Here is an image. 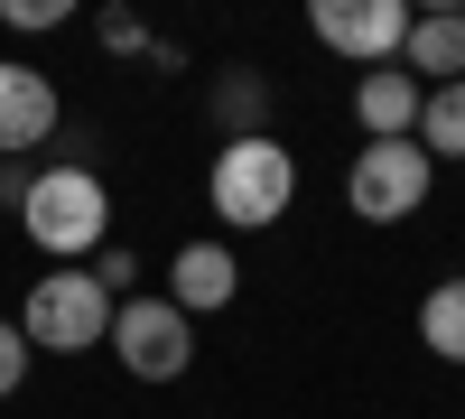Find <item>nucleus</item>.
<instances>
[{
    "mask_svg": "<svg viewBox=\"0 0 465 419\" xmlns=\"http://www.w3.org/2000/svg\"><path fill=\"white\" fill-rule=\"evenodd\" d=\"M429 186H438V159L419 140H363L354 168H344V205L363 224H401V214L429 205Z\"/></svg>",
    "mask_w": 465,
    "mask_h": 419,
    "instance_id": "obj_4",
    "label": "nucleus"
},
{
    "mask_svg": "<svg viewBox=\"0 0 465 419\" xmlns=\"http://www.w3.org/2000/svg\"><path fill=\"white\" fill-rule=\"evenodd\" d=\"M56 85H47V65H19V56H0V159H19V149H37L56 131Z\"/></svg>",
    "mask_w": 465,
    "mask_h": 419,
    "instance_id": "obj_8",
    "label": "nucleus"
},
{
    "mask_svg": "<svg viewBox=\"0 0 465 419\" xmlns=\"http://www.w3.org/2000/svg\"><path fill=\"white\" fill-rule=\"evenodd\" d=\"M112 354H122L131 383H177L196 364V317L168 308V298H122L112 308Z\"/></svg>",
    "mask_w": 465,
    "mask_h": 419,
    "instance_id": "obj_5",
    "label": "nucleus"
},
{
    "mask_svg": "<svg viewBox=\"0 0 465 419\" xmlns=\"http://www.w3.org/2000/svg\"><path fill=\"white\" fill-rule=\"evenodd\" d=\"M410 19H419V10H401V0H317V10H307L317 47L354 56L363 75H372V65H401V47H410Z\"/></svg>",
    "mask_w": 465,
    "mask_h": 419,
    "instance_id": "obj_6",
    "label": "nucleus"
},
{
    "mask_svg": "<svg viewBox=\"0 0 465 419\" xmlns=\"http://www.w3.org/2000/svg\"><path fill=\"white\" fill-rule=\"evenodd\" d=\"M289 196H298V159L270 131L214 149V224L223 234H270V224L289 214Z\"/></svg>",
    "mask_w": 465,
    "mask_h": 419,
    "instance_id": "obj_2",
    "label": "nucleus"
},
{
    "mask_svg": "<svg viewBox=\"0 0 465 419\" xmlns=\"http://www.w3.org/2000/svg\"><path fill=\"white\" fill-rule=\"evenodd\" d=\"M112 298L94 271H47L28 298H19V335H28V354H94L112 345Z\"/></svg>",
    "mask_w": 465,
    "mask_h": 419,
    "instance_id": "obj_3",
    "label": "nucleus"
},
{
    "mask_svg": "<svg viewBox=\"0 0 465 419\" xmlns=\"http://www.w3.org/2000/svg\"><path fill=\"white\" fill-rule=\"evenodd\" d=\"M214 112L232 122V140H252L261 112H270V85H261V75H232V85H214Z\"/></svg>",
    "mask_w": 465,
    "mask_h": 419,
    "instance_id": "obj_13",
    "label": "nucleus"
},
{
    "mask_svg": "<svg viewBox=\"0 0 465 419\" xmlns=\"http://www.w3.org/2000/svg\"><path fill=\"white\" fill-rule=\"evenodd\" d=\"M103 47H122V56H131V47H149V37H140L131 10H103Z\"/></svg>",
    "mask_w": 465,
    "mask_h": 419,
    "instance_id": "obj_16",
    "label": "nucleus"
},
{
    "mask_svg": "<svg viewBox=\"0 0 465 419\" xmlns=\"http://www.w3.org/2000/svg\"><path fill=\"white\" fill-rule=\"evenodd\" d=\"M19 224H28V243L47 252V271H84V261L112 243V186H103L84 159L37 168L28 196H19Z\"/></svg>",
    "mask_w": 465,
    "mask_h": 419,
    "instance_id": "obj_1",
    "label": "nucleus"
},
{
    "mask_svg": "<svg viewBox=\"0 0 465 419\" xmlns=\"http://www.w3.org/2000/svg\"><path fill=\"white\" fill-rule=\"evenodd\" d=\"M19 383H28V335H19V317H0V401Z\"/></svg>",
    "mask_w": 465,
    "mask_h": 419,
    "instance_id": "obj_14",
    "label": "nucleus"
},
{
    "mask_svg": "<svg viewBox=\"0 0 465 419\" xmlns=\"http://www.w3.org/2000/svg\"><path fill=\"white\" fill-rule=\"evenodd\" d=\"M401 65L419 75V85H465V10H429V19H410V47Z\"/></svg>",
    "mask_w": 465,
    "mask_h": 419,
    "instance_id": "obj_10",
    "label": "nucleus"
},
{
    "mask_svg": "<svg viewBox=\"0 0 465 419\" xmlns=\"http://www.w3.org/2000/svg\"><path fill=\"white\" fill-rule=\"evenodd\" d=\"M429 159H465V85H438L429 103H419V131H410Z\"/></svg>",
    "mask_w": 465,
    "mask_h": 419,
    "instance_id": "obj_12",
    "label": "nucleus"
},
{
    "mask_svg": "<svg viewBox=\"0 0 465 419\" xmlns=\"http://www.w3.org/2000/svg\"><path fill=\"white\" fill-rule=\"evenodd\" d=\"M419 345H429L438 364H465V280H438L429 298H419Z\"/></svg>",
    "mask_w": 465,
    "mask_h": 419,
    "instance_id": "obj_11",
    "label": "nucleus"
},
{
    "mask_svg": "<svg viewBox=\"0 0 465 419\" xmlns=\"http://www.w3.org/2000/svg\"><path fill=\"white\" fill-rule=\"evenodd\" d=\"M232 298H242V261H232V243H223V234H214V243H177V261H168V308L223 317Z\"/></svg>",
    "mask_w": 465,
    "mask_h": 419,
    "instance_id": "obj_7",
    "label": "nucleus"
},
{
    "mask_svg": "<svg viewBox=\"0 0 465 419\" xmlns=\"http://www.w3.org/2000/svg\"><path fill=\"white\" fill-rule=\"evenodd\" d=\"M0 19H10V28H65V0H0Z\"/></svg>",
    "mask_w": 465,
    "mask_h": 419,
    "instance_id": "obj_15",
    "label": "nucleus"
},
{
    "mask_svg": "<svg viewBox=\"0 0 465 419\" xmlns=\"http://www.w3.org/2000/svg\"><path fill=\"white\" fill-rule=\"evenodd\" d=\"M419 103H429V85H419L410 65H372L354 85V122H363V140H410L419 131Z\"/></svg>",
    "mask_w": 465,
    "mask_h": 419,
    "instance_id": "obj_9",
    "label": "nucleus"
}]
</instances>
